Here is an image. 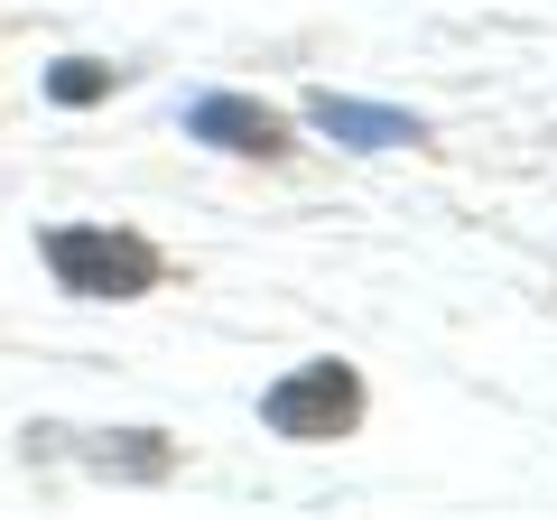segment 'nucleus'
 <instances>
[{"label": "nucleus", "instance_id": "obj_1", "mask_svg": "<svg viewBox=\"0 0 557 520\" xmlns=\"http://www.w3.org/2000/svg\"><path fill=\"white\" fill-rule=\"evenodd\" d=\"M38 251H47V270H57L65 298H112V307H131V298H149V288L168 280L159 242L131 233V223H47Z\"/></svg>", "mask_w": 557, "mask_h": 520}, {"label": "nucleus", "instance_id": "obj_2", "mask_svg": "<svg viewBox=\"0 0 557 520\" xmlns=\"http://www.w3.org/2000/svg\"><path fill=\"white\" fill-rule=\"evenodd\" d=\"M260 428L288 437V446H335V437H354V428H362V372H354V362H335V354L288 362V372L260 391Z\"/></svg>", "mask_w": 557, "mask_h": 520}, {"label": "nucleus", "instance_id": "obj_3", "mask_svg": "<svg viewBox=\"0 0 557 520\" xmlns=\"http://www.w3.org/2000/svg\"><path fill=\"white\" fill-rule=\"evenodd\" d=\"M186 140H205V149H223V159H288V121L270 112V102H251V94H196L186 102Z\"/></svg>", "mask_w": 557, "mask_h": 520}, {"label": "nucleus", "instance_id": "obj_4", "mask_svg": "<svg viewBox=\"0 0 557 520\" xmlns=\"http://www.w3.org/2000/svg\"><path fill=\"white\" fill-rule=\"evenodd\" d=\"M307 121H317L325 140H344V149H418L428 140V121L418 112H399V102H362V94H307Z\"/></svg>", "mask_w": 557, "mask_h": 520}, {"label": "nucleus", "instance_id": "obj_5", "mask_svg": "<svg viewBox=\"0 0 557 520\" xmlns=\"http://www.w3.org/2000/svg\"><path fill=\"white\" fill-rule=\"evenodd\" d=\"M84 465H94V474H112V483H159L168 465H177V446H168L159 428H121V437L84 446Z\"/></svg>", "mask_w": 557, "mask_h": 520}, {"label": "nucleus", "instance_id": "obj_6", "mask_svg": "<svg viewBox=\"0 0 557 520\" xmlns=\"http://www.w3.org/2000/svg\"><path fill=\"white\" fill-rule=\"evenodd\" d=\"M112 84H121V65H102V57H57L47 65V102H57V112H94Z\"/></svg>", "mask_w": 557, "mask_h": 520}]
</instances>
